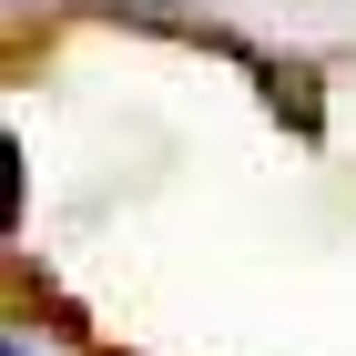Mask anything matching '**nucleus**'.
Returning a JSON list of instances; mask_svg holds the SVG:
<instances>
[{"label": "nucleus", "mask_w": 356, "mask_h": 356, "mask_svg": "<svg viewBox=\"0 0 356 356\" xmlns=\"http://www.w3.org/2000/svg\"><path fill=\"white\" fill-rule=\"evenodd\" d=\"M10 356H31V346H10Z\"/></svg>", "instance_id": "7ed1b4c3"}, {"label": "nucleus", "mask_w": 356, "mask_h": 356, "mask_svg": "<svg viewBox=\"0 0 356 356\" xmlns=\"http://www.w3.org/2000/svg\"><path fill=\"white\" fill-rule=\"evenodd\" d=\"M112 21H143V31H173V41H224L204 10H173V0H102Z\"/></svg>", "instance_id": "f03ea898"}, {"label": "nucleus", "mask_w": 356, "mask_h": 356, "mask_svg": "<svg viewBox=\"0 0 356 356\" xmlns=\"http://www.w3.org/2000/svg\"><path fill=\"white\" fill-rule=\"evenodd\" d=\"M265 102L285 112V122H296L305 143L326 133V102H316V72H305V61H265Z\"/></svg>", "instance_id": "f257e3e1"}]
</instances>
